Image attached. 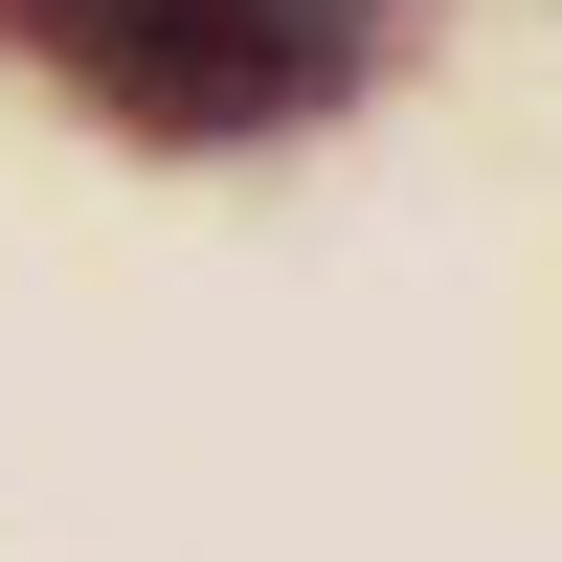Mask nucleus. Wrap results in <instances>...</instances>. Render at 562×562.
Returning <instances> with one entry per match:
<instances>
[{
  "label": "nucleus",
  "instance_id": "1",
  "mask_svg": "<svg viewBox=\"0 0 562 562\" xmlns=\"http://www.w3.org/2000/svg\"><path fill=\"white\" fill-rule=\"evenodd\" d=\"M68 90H113L135 135H293L360 90L383 0H0Z\"/></svg>",
  "mask_w": 562,
  "mask_h": 562
}]
</instances>
